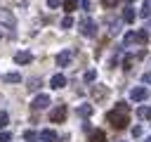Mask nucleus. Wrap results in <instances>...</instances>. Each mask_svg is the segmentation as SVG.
Here are the masks:
<instances>
[{"label":"nucleus","instance_id":"1","mask_svg":"<svg viewBox=\"0 0 151 142\" xmlns=\"http://www.w3.org/2000/svg\"><path fill=\"white\" fill-rule=\"evenodd\" d=\"M106 121H109V123H111L116 130H123V128L127 125V111L116 106V109H111V111L106 114Z\"/></svg>","mask_w":151,"mask_h":142},{"label":"nucleus","instance_id":"2","mask_svg":"<svg viewBox=\"0 0 151 142\" xmlns=\"http://www.w3.org/2000/svg\"><path fill=\"white\" fill-rule=\"evenodd\" d=\"M134 43H142V45H146L149 43V33L146 31H137V33H127L125 36V45H134Z\"/></svg>","mask_w":151,"mask_h":142},{"label":"nucleus","instance_id":"3","mask_svg":"<svg viewBox=\"0 0 151 142\" xmlns=\"http://www.w3.org/2000/svg\"><path fill=\"white\" fill-rule=\"evenodd\" d=\"M66 111H68V109H66L64 104H59V106H54V109L50 111V121H52V123H61V121L66 118Z\"/></svg>","mask_w":151,"mask_h":142},{"label":"nucleus","instance_id":"4","mask_svg":"<svg viewBox=\"0 0 151 142\" xmlns=\"http://www.w3.org/2000/svg\"><path fill=\"white\" fill-rule=\"evenodd\" d=\"M80 33H83V36H87V38H92V36L97 33L94 21H92V19H83V21H80Z\"/></svg>","mask_w":151,"mask_h":142},{"label":"nucleus","instance_id":"5","mask_svg":"<svg viewBox=\"0 0 151 142\" xmlns=\"http://www.w3.org/2000/svg\"><path fill=\"white\" fill-rule=\"evenodd\" d=\"M14 24H17V21H14L12 12H7V9H0V26H2V28H9V31H12V28H14Z\"/></svg>","mask_w":151,"mask_h":142},{"label":"nucleus","instance_id":"6","mask_svg":"<svg viewBox=\"0 0 151 142\" xmlns=\"http://www.w3.org/2000/svg\"><path fill=\"white\" fill-rule=\"evenodd\" d=\"M45 106H50V97H47V95H38V97L31 102V109H33V111H40V109H45Z\"/></svg>","mask_w":151,"mask_h":142},{"label":"nucleus","instance_id":"7","mask_svg":"<svg viewBox=\"0 0 151 142\" xmlns=\"http://www.w3.org/2000/svg\"><path fill=\"white\" fill-rule=\"evenodd\" d=\"M130 97H132L134 102H146V99H149V90H146V88H132Z\"/></svg>","mask_w":151,"mask_h":142},{"label":"nucleus","instance_id":"8","mask_svg":"<svg viewBox=\"0 0 151 142\" xmlns=\"http://www.w3.org/2000/svg\"><path fill=\"white\" fill-rule=\"evenodd\" d=\"M106 95H109V88H106V85H94V88H92V97H94L97 102H101Z\"/></svg>","mask_w":151,"mask_h":142},{"label":"nucleus","instance_id":"9","mask_svg":"<svg viewBox=\"0 0 151 142\" xmlns=\"http://www.w3.org/2000/svg\"><path fill=\"white\" fill-rule=\"evenodd\" d=\"M71 57H73V52H71V50L59 52V54H57V66H66V64L71 62Z\"/></svg>","mask_w":151,"mask_h":142},{"label":"nucleus","instance_id":"10","mask_svg":"<svg viewBox=\"0 0 151 142\" xmlns=\"http://www.w3.org/2000/svg\"><path fill=\"white\" fill-rule=\"evenodd\" d=\"M31 59H33V54H31V52H26V50L14 54V62H17V64H31Z\"/></svg>","mask_w":151,"mask_h":142},{"label":"nucleus","instance_id":"11","mask_svg":"<svg viewBox=\"0 0 151 142\" xmlns=\"http://www.w3.org/2000/svg\"><path fill=\"white\" fill-rule=\"evenodd\" d=\"M50 85H52L54 90H59V88H64V85H66V78H64L61 73H57V76H52V80H50Z\"/></svg>","mask_w":151,"mask_h":142},{"label":"nucleus","instance_id":"12","mask_svg":"<svg viewBox=\"0 0 151 142\" xmlns=\"http://www.w3.org/2000/svg\"><path fill=\"white\" fill-rule=\"evenodd\" d=\"M38 137H40L42 142H54V140H57V133L47 128V130H40V135H38Z\"/></svg>","mask_w":151,"mask_h":142},{"label":"nucleus","instance_id":"13","mask_svg":"<svg viewBox=\"0 0 151 142\" xmlns=\"http://www.w3.org/2000/svg\"><path fill=\"white\" fill-rule=\"evenodd\" d=\"M2 80H5V83H21V73L9 71V73H5V76H2Z\"/></svg>","mask_w":151,"mask_h":142},{"label":"nucleus","instance_id":"14","mask_svg":"<svg viewBox=\"0 0 151 142\" xmlns=\"http://www.w3.org/2000/svg\"><path fill=\"white\" fill-rule=\"evenodd\" d=\"M123 21H125V24H132V21H134V9H132V7H125V12H123Z\"/></svg>","mask_w":151,"mask_h":142},{"label":"nucleus","instance_id":"15","mask_svg":"<svg viewBox=\"0 0 151 142\" xmlns=\"http://www.w3.org/2000/svg\"><path fill=\"white\" fill-rule=\"evenodd\" d=\"M137 116H139L142 121L151 118V106H139V109H137Z\"/></svg>","mask_w":151,"mask_h":142},{"label":"nucleus","instance_id":"16","mask_svg":"<svg viewBox=\"0 0 151 142\" xmlns=\"http://www.w3.org/2000/svg\"><path fill=\"white\" fill-rule=\"evenodd\" d=\"M61 2H64V9H66L68 14H71L73 9H78V0H61Z\"/></svg>","mask_w":151,"mask_h":142},{"label":"nucleus","instance_id":"17","mask_svg":"<svg viewBox=\"0 0 151 142\" xmlns=\"http://www.w3.org/2000/svg\"><path fill=\"white\" fill-rule=\"evenodd\" d=\"M104 140H106L104 130H94V133H92V137H90V142H104Z\"/></svg>","mask_w":151,"mask_h":142},{"label":"nucleus","instance_id":"18","mask_svg":"<svg viewBox=\"0 0 151 142\" xmlns=\"http://www.w3.org/2000/svg\"><path fill=\"white\" fill-rule=\"evenodd\" d=\"M71 26H73V17L68 14V17H64V19H61V28H71Z\"/></svg>","mask_w":151,"mask_h":142},{"label":"nucleus","instance_id":"19","mask_svg":"<svg viewBox=\"0 0 151 142\" xmlns=\"http://www.w3.org/2000/svg\"><path fill=\"white\" fill-rule=\"evenodd\" d=\"M132 62H134V57H125V59H123V69L130 71V69H132Z\"/></svg>","mask_w":151,"mask_h":142},{"label":"nucleus","instance_id":"20","mask_svg":"<svg viewBox=\"0 0 151 142\" xmlns=\"http://www.w3.org/2000/svg\"><path fill=\"white\" fill-rule=\"evenodd\" d=\"M78 114H80V116H90V114H92V106H90V104H85V106H80V109H78Z\"/></svg>","mask_w":151,"mask_h":142},{"label":"nucleus","instance_id":"21","mask_svg":"<svg viewBox=\"0 0 151 142\" xmlns=\"http://www.w3.org/2000/svg\"><path fill=\"white\" fill-rule=\"evenodd\" d=\"M24 137H26V142H35V140H38V135H35L33 130H26V133H24Z\"/></svg>","mask_w":151,"mask_h":142},{"label":"nucleus","instance_id":"22","mask_svg":"<svg viewBox=\"0 0 151 142\" xmlns=\"http://www.w3.org/2000/svg\"><path fill=\"white\" fill-rule=\"evenodd\" d=\"M9 123V116H7V111H0V128H5Z\"/></svg>","mask_w":151,"mask_h":142},{"label":"nucleus","instance_id":"23","mask_svg":"<svg viewBox=\"0 0 151 142\" xmlns=\"http://www.w3.org/2000/svg\"><path fill=\"white\" fill-rule=\"evenodd\" d=\"M94 78H97V71H92V69H90V71H85V80H87V83H92Z\"/></svg>","mask_w":151,"mask_h":142},{"label":"nucleus","instance_id":"24","mask_svg":"<svg viewBox=\"0 0 151 142\" xmlns=\"http://www.w3.org/2000/svg\"><path fill=\"white\" fill-rule=\"evenodd\" d=\"M38 88H40V80L38 78H31L28 80V90H38Z\"/></svg>","mask_w":151,"mask_h":142},{"label":"nucleus","instance_id":"25","mask_svg":"<svg viewBox=\"0 0 151 142\" xmlns=\"http://www.w3.org/2000/svg\"><path fill=\"white\" fill-rule=\"evenodd\" d=\"M118 2H120V0H101V5H104V7H109V9H111V7H116Z\"/></svg>","mask_w":151,"mask_h":142},{"label":"nucleus","instance_id":"26","mask_svg":"<svg viewBox=\"0 0 151 142\" xmlns=\"http://www.w3.org/2000/svg\"><path fill=\"white\" fill-rule=\"evenodd\" d=\"M9 140H12L9 133H0V142H9Z\"/></svg>","mask_w":151,"mask_h":142},{"label":"nucleus","instance_id":"27","mask_svg":"<svg viewBox=\"0 0 151 142\" xmlns=\"http://www.w3.org/2000/svg\"><path fill=\"white\" fill-rule=\"evenodd\" d=\"M132 135L139 137V135H142V125H134V128H132Z\"/></svg>","mask_w":151,"mask_h":142},{"label":"nucleus","instance_id":"28","mask_svg":"<svg viewBox=\"0 0 151 142\" xmlns=\"http://www.w3.org/2000/svg\"><path fill=\"white\" fill-rule=\"evenodd\" d=\"M120 28H118V21H111V33H118Z\"/></svg>","mask_w":151,"mask_h":142},{"label":"nucleus","instance_id":"29","mask_svg":"<svg viewBox=\"0 0 151 142\" xmlns=\"http://www.w3.org/2000/svg\"><path fill=\"white\" fill-rule=\"evenodd\" d=\"M59 2H61V0H47V5H50V7H59Z\"/></svg>","mask_w":151,"mask_h":142},{"label":"nucleus","instance_id":"30","mask_svg":"<svg viewBox=\"0 0 151 142\" xmlns=\"http://www.w3.org/2000/svg\"><path fill=\"white\" fill-rule=\"evenodd\" d=\"M83 7H85V9H90V0H83Z\"/></svg>","mask_w":151,"mask_h":142},{"label":"nucleus","instance_id":"31","mask_svg":"<svg viewBox=\"0 0 151 142\" xmlns=\"http://www.w3.org/2000/svg\"><path fill=\"white\" fill-rule=\"evenodd\" d=\"M2 36H9V33H2V31H0V38H2Z\"/></svg>","mask_w":151,"mask_h":142},{"label":"nucleus","instance_id":"32","mask_svg":"<svg viewBox=\"0 0 151 142\" xmlns=\"http://www.w3.org/2000/svg\"><path fill=\"white\" fill-rule=\"evenodd\" d=\"M149 121H151V118H149Z\"/></svg>","mask_w":151,"mask_h":142}]
</instances>
